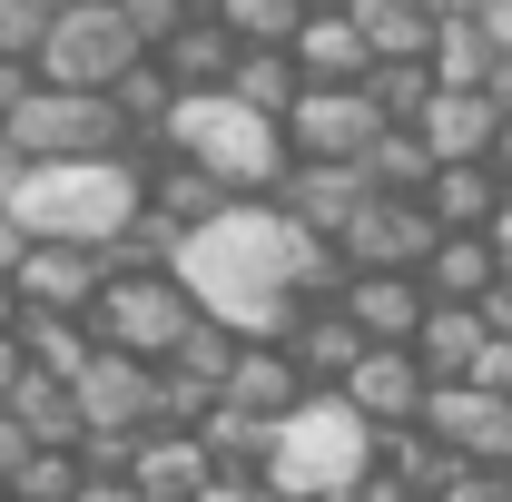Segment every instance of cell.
Segmentation results:
<instances>
[{"label":"cell","mask_w":512,"mask_h":502,"mask_svg":"<svg viewBox=\"0 0 512 502\" xmlns=\"http://www.w3.org/2000/svg\"><path fill=\"white\" fill-rule=\"evenodd\" d=\"M0 207L30 237L99 247V237H119L128 217L148 207V168H138V148H119V158H30V168L0 178Z\"/></svg>","instance_id":"6da1fadb"},{"label":"cell","mask_w":512,"mask_h":502,"mask_svg":"<svg viewBox=\"0 0 512 502\" xmlns=\"http://www.w3.org/2000/svg\"><path fill=\"white\" fill-rule=\"evenodd\" d=\"M168 148L197 158V168H217L237 197H276V188H286V168H296L286 119L247 109L237 89H188V99H178V119H168Z\"/></svg>","instance_id":"7a4b0ae2"},{"label":"cell","mask_w":512,"mask_h":502,"mask_svg":"<svg viewBox=\"0 0 512 502\" xmlns=\"http://www.w3.org/2000/svg\"><path fill=\"white\" fill-rule=\"evenodd\" d=\"M375 453H384V434L345 404V394H306V404L276 424L266 483H276V502H325V493H345V483H365Z\"/></svg>","instance_id":"3957f363"},{"label":"cell","mask_w":512,"mask_h":502,"mask_svg":"<svg viewBox=\"0 0 512 502\" xmlns=\"http://www.w3.org/2000/svg\"><path fill=\"white\" fill-rule=\"evenodd\" d=\"M0 109H10L20 168H30V158H119V148H138V128L119 119L109 89H60V79H40V69H20V89H10Z\"/></svg>","instance_id":"277c9868"},{"label":"cell","mask_w":512,"mask_h":502,"mask_svg":"<svg viewBox=\"0 0 512 502\" xmlns=\"http://www.w3.org/2000/svg\"><path fill=\"white\" fill-rule=\"evenodd\" d=\"M197 315H207V296H197L188 276L168 266V276H109V296L89 306V325H99V345L168 365V355L188 345V325H197Z\"/></svg>","instance_id":"5b68a950"},{"label":"cell","mask_w":512,"mask_h":502,"mask_svg":"<svg viewBox=\"0 0 512 502\" xmlns=\"http://www.w3.org/2000/svg\"><path fill=\"white\" fill-rule=\"evenodd\" d=\"M138 60H148L138 20H128L119 0H89V10H60V30L40 50V79H60V89H119Z\"/></svg>","instance_id":"8992f818"},{"label":"cell","mask_w":512,"mask_h":502,"mask_svg":"<svg viewBox=\"0 0 512 502\" xmlns=\"http://www.w3.org/2000/svg\"><path fill=\"white\" fill-rule=\"evenodd\" d=\"M79 414H89V434H99V443H138V434H158V424H168V365L99 345V355L79 365Z\"/></svg>","instance_id":"52a82bcc"},{"label":"cell","mask_w":512,"mask_h":502,"mask_svg":"<svg viewBox=\"0 0 512 502\" xmlns=\"http://www.w3.org/2000/svg\"><path fill=\"white\" fill-rule=\"evenodd\" d=\"M453 227L444 217H434V207H424V197H365V207H355V217H345V237H335V247H345V266H355V276H424V256L444 247Z\"/></svg>","instance_id":"ba28073f"},{"label":"cell","mask_w":512,"mask_h":502,"mask_svg":"<svg viewBox=\"0 0 512 502\" xmlns=\"http://www.w3.org/2000/svg\"><path fill=\"white\" fill-rule=\"evenodd\" d=\"M384 109H375V89L365 79H306V99H296V119H286V148L296 158H355L365 168V148L384 138Z\"/></svg>","instance_id":"9c48e42d"},{"label":"cell","mask_w":512,"mask_h":502,"mask_svg":"<svg viewBox=\"0 0 512 502\" xmlns=\"http://www.w3.org/2000/svg\"><path fill=\"white\" fill-rule=\"evenodd\" d=\"M335 394H345L375 434H404V424H424V404H434V365H424L414 345H375V355L335 384Z\"/></svg>","instance_id":"30bf717a"},{"label":"cell","mask_w":512,"mask_h":502,"mask_svg":"<svg viewBox=\"0 0 512 502\" xmlns=\"http://www.w3.org/2000/svg\"><path fill=\"white\" fill-rule=\"evenodd\" d=\"M109 296V256L99 247H69V237H40L30 266H20V306L30 315H89Z\"/></svg>","instance_id":"8fae6325"},{"label":"cell","mask_w":512,"mask_h":502,"mask_svg":"<svg viewBox=\"0 0 512 502\" xmlns=\"http://www.w3.org/2000/svg\"><path fill=\"white\" fill-rule=\"evenodd\" d=\"M138 168H148V207H158V217H178L188 237H197V227H217V217L237 207V188H227L217 168H197V158H178L168 138H138Z\"/></svg>","instance_id":"7c38bea8"},{"label":"cell","mask_w":512,"mask_h":502,"mask_svg":"<svg viewBox=\"0 0 512 502\" xmlns=\"http://www.w3.org/2000/svg\"><path fill=\"white\" fill-rule=\"evenodd\" d=\"M424 434H444L453 453H473V463H503L512 453V394L493 384H434V404H424Z\"/></svg>","instance_id":"4fadbf2b"},{"label":"cell","mask_w":512,"mask_h":502,"mask_svg":"<svg viewBox=\"0 0 512 502\" xmlns=\"http://www.w3.org/2000/svg\"><path fill=\"white\" fill-rule=\"evenodd\" d=\"M286 355L306 365V384H316V394H335V384H345L355 365H365V355H375V335L345 315V296H306L296 335H286Z\"/></svg>","instance_id":"5bb4252c"},{"label":"cell","mask_w":512,"mask_h":502,"mask_svg":"<svg viewBox=\"0 0 512 502\" xmlns=\"http://www.w3.org/2000/svg\"><path fill=\"white\" fill-rule=\"evenodd\" d=\"M375 197V178L355 168V158H296L286 168V188H276V207L296 217V227H316V237H345V217Z\"/></svg>","instance_id":"9a60e30c"},{"label":"cell","mask_w":512,"mask_h":502,"mask_svg":"<svg viewBox=\"0 0 512 502\" xmlns=\"http://www.w3.org/2000/svg\"><path fill=\"white\" fill-rule=\"evenodd\" d=\"M128 483L148 502H197L217 483V453H207V434H188V424H158V434H138V453H128Z\"/></svg>","instance_id":"2e32d148"},{"label":"cell","mask_w":512,"mask_h":502,"mask_svg":"<svg viewBox=\"0 0 512 502\" xmlns=\"http://www.w3.org/2000/svg\"><path fill=\"white\" fill-rule=\"evenodd\" d=\"M345 315L375 335V345H414L424 335V315H434V286L424 276H345Z\"/></svg>","instance_id":"e0dca14e"},{"label":"cell","mask_w":512,"mask_h":502,"mask_svg":"<svg viewBox=\"0 0 512 502\" xmlns=\"http://www.w3.org/2000/svg\"><path fill=\"white\" fill-rule=\"evenodd\" d=\"M503 276H512V266H503V247H493L483 227H453L444 247L424 256V286H434V306H483Z\"/></svg>","instance_id":"ac0fdd59"},{"label":"cell","mask_w":512,"mask_h":502,"mask_svg":"<svg viewBox=\"0 0 512 502\" xmlns=\"http://www.w3.org/2000/svg\"><path fill=\"white\" fill-rule=\"evenodd\" d=\"M493 138H503V99L493 89H434V109H424V148L434 158H493Z\"/></svg>","instance_id":"d6986e66"},{"label":"cell","mask_w":512,"mask_h":502,"mask_svg":"<svg viewBox=\"0 0 512 502\" xmlns=\"http://www.w3.org/2000/svg\"><path fill=\"white\" fill-rule=\"evenodd\" d=\"M355 10V30L375 40V60H434V40H444V0H345Z\"/></svg>","instance_id":"ffe728a7"},{"label":"cell","mask_w":512,"mask_h":502,"mask_svg":"<svg viewBox=\"0 0 512 502\" xmlns=\"http://www.w3.org/2000/svg\"><path fill=\"white\" fill-rule=\"evenodd\" d=\"M306 394H316V384H306V365H296L286 345H247L237 375H227V404H247V414H266V424H286Z\"/></svg>","instance_id":"44dd1931"},{"label":"cell","mask_w":512,"mask_h":502,"mask_svg":"<svg viewBox=\"0 0 512 502\" xmlns=\"http://www.w3.org/2000/svg\"><path fill=\"white\" fill-rule=\"evenodd\" d=\"M296 69H306V79H365V69H375V40L355 30V10H306Z\"/></svg>","instance_id":"7402d4cb"},{"label":"cell","mask_w":512,"mask_h":502,"mask_svg":"<svg viewBox=\"0 0 512 502\" xmlns=\"http://www.w3.org/2000/svg\"><path fill=\"white\" fill-rule=\"evenodd\" d=\"M503 188H512V178L493 168V158H444V168H434V188H424V207H434L444 227H493Z\"/></svg>","instance_id":"603a6c76"},{"label":"cell","mask_w":512,"mask_h":502,"mask_svg":"<svg viewBox=\"0 0 512 502\" xmlns=\"http://www.w3.org/2000/svg\"><path fill=\"white\" fill-rule=\"evenodd\" d=\"M158 60L178 69V89H227L247 50H237V30H227L217 10H197V20H188V30H178V40H168V50H158Z\"/></svg>","instance_id":"cb8c5ba5"},{"label":"cell","mask_w":512,"mask_h":502,"mask_svg":"<svg viewBox=\"0 0 512 502\" xmlns=\"http://www.w3.org/2000/svg\"><path fill=\"white\" fill-rule=\"evenodd\" d=\"M483 345H493L483 306H434V315H424V335H414V355L434 365V384H463L473 365H483Z\"/></svg>","instance_id":"d4e9b609"},{"label":"cell","mask_w":512,"mask_h":502,"mask_svg":"<svg viewBox=\"0 0 512 502\" xmlns=\"http://www.w3.org/2000/svg\"><path fill=\"white\" fill-rule=\"evenodd\" d=\"M10 414L40 443H89V414H79V384L69 375H40V365H30V375L10 384Z\"/></svg>","instance_id":"484cf974"},{"label":"cell","mask_w":512,"mask_h":502,"mask_svg":"<svg viewBox=\"0 0 512 502\" xmlns=\"http://www.w3.org/2000/svg\"><path fill=\"white\" fill-rule=\"evenodd\" d=\"M178 247H188V227H178V217H158V207H138L119 237H99L109 276H168V266H178Z\"/></svg>","instance_id":"4316f807"},{"label":"cell","mask_w":512,"mask_h":502,"mask_svg":"<svg viewBox=\"0 0 512 502\" xmlns=\"http://www.w3.org/2000/svg\"><path fill=\"white\" fill-rule=\"evenodd\" d=\"M375 463H384V473H404V483H414L424 502H444V483L463 473V463H473V453H453L444 434H424V424H404V434H384V453H375Z\"/></svg>","instance_id":"83f0119b"},{"label":"cell","mask_w":512,"mask_h":502,"mask_svg":"<svg viewBox=\"0 0 512 502\" xmlns=\"http://www.w3.org/2000/svg\"><path fill=\"white\" fill-rule=\"evenodd\" d=\"M20 355H30L40 375L79 384V365L99 355V325H89V315H20Z\"/></svg>","instance_id":"f1b7e54d"},{"label":"cell","mask_w":512,"mask_h":502,"mask_svg":"<svg viewBox=\"0 0 512 502\" xmlns=\"http://www.w3.org/2000/svg\"><path fill=\"white\" fill-rule=\"evenodd\" d=\"M109 99H119V119L138 128V138H168V119H178V99H188V89H178V69H168L158 50H148V60L128 69V79L109 89Z\"/></svg>","instance_id":"f546056e"},{"label":"cell","mask_w":512,"mask_h":502,"mask_svg":"<svg viewBox=\"0 0 512 502\" xmlns=\"http://www.w3.org/2000/svg\"><path fill=\"white\" fill-rule=\"evenodd\" d=\"M434 168H444V158L424 148V128H384L375 148H365V178H375L384 197H424V188H434Z\"/></svg>","instance_id":"4dcf8cb0"},{"label":"cell","mask_w":512,"mask_h":502,"mask_svg":"<svg viewBox=\"0 0 512 502\" xmlns=\"http://www.w3.org/2000/svg\"><path fill=\"white\" fill-rule=\"evenodd\" d=\"M227 89H237L247 109H266V119H296V99H306V69H296V50H247Z\"/></svg>","instance_id":"1f68e13d"},{"label":"cell","mask_w":512,"mask_h":502,"mask_svg":"<svg viewBox=\"0 0 512 502\" xmlns=\"http://www.w3.org/2000/svg\"><path fill=\"white\" fill-rule=\"evenodd\" d=\"M365 89H375V109L394 128H424V109H434L444 79H434V60H375V69H365Z\"/></svg>","instance_id":"d6a6232c"},{"label":"cell","mask_w":512,"mask_h":502,"mask_svg":"<svg viewBox=\"0 0 512 502\" xmlns=\"http://www.w3.org/2000/svg\"><path fill=\"white\" fill-rule=\"evenodd\" d=\"M217 20L237 30V50H296L306 0H217Z\"/></svg>","instance_id":"836d02e7"},{"label":"cell","mask_w":512,"mask_h":502,"mask_svg":"<svg viewBox=\"0 0 512 502\" xmlns=\"http://www.w3.org/2000/svg\"><path fill=\"white\" fill-rule=\"evenodd\" d=\"M434 79H444V89H493V30H483V20H444Z\"/></svg>","instance_id":"e575fe53"},{"label":"cell","mask_w":512,"mask_h":502,"mask_svg":"<svg viewBox=\"0 0 512 502\" xmlns=\"http://www.w3.org/2000/svg\"><path fill=\"white\" fill-rule=\"evenodd\" d=\"M50 30H60V0H0V60L10 69H40Z\"/></svg>","instance_id":"d590c367"},{"label":"cell","mask_w":512,"mask_h":502,"mask_svg":"<svg viewBox=\"0 0 512 502\" xmlns=\"http://www.w3.org/2000/svg\"><path fill=\"white\" fill-rule=\"evenodd\" d=\"M444 502H512V463H463L444 483Z\"/></svg>","instance_id":"8d00e7d4"},{"label":"cell","mask_w":512,"mask_h":502,"mask_svg":"<svg viewBox=\"0 0 512 502\" xmlns=\"http://www.w3.org/2000/svg\"><path fill=\"white\" fill-rule=\"evenodd\" d=\"M30 453H40V434H30V424H20V414L0 404V493H10V483L30 473Z\"/></svg>","instance_id":"74e56055"},{"label":"cell","mask_w":512,"mask_h":502,"mask_svg":"<svg viewBox=\"0 0 512 502\" xmlns=\"http://www.w3.org/2000/svg\"><path fill=\"white\" fill-rule=\"evenodd\" d=\"M197 502H276V483H266V473H217Z\"/></svg>","instance_id":"f35d334b"},{"label":"cell","mask_w":512,"mask_h":502,"mask_svg":"<svg viewBox=\"0 0 512 502\" xmlns=\"http://www.w3.org/2000/svg\"><path fill=\"white\" fill-rule=\"evenodd\" d=\"M30 247H40V237H30V227L0 207V276H20V266H30Z\"/></svg>","instance_id":"ab89813d"},{"label":"cell","mask_w":512,"mask_h":502,"mask_svg":"<svg viewBox=\"0 0 512 502\" xmlns=\"http://www.w3.org/2000/svg\"><path fill=\"white\" fill-rule=\"evenodd\" d=\"M79 502H148V493H138L128 473H89V493H79Z\"/></svg>","instance_id":"60d3db41"},{"label":"cell","mask_w":512,"mask_h":502,"mask_svg":"<svg viewBox=\"0 0 512 502\" xmlns=\"http://www.w3.org/2000/svg\"><path fill=\"white\" fill-rule=\"evenodd\" d=\"M483 325H493V335H503V345H512V276H503V286H493V296H483Z\"/></svg>","instance_id":"b9f144b4"},{"label":"cell","mask_w":512,"mask_h":502,"mask_svg":"<svg viewBox=\"0 0 512 502\" xmlns=\"http://www.w3.org/2000/svg\"><path fill=\"white\" fill-rule=\"evenodd\" d=\"M493 247H503V266H512V188H503V207H493V227H483Z\"/></svg>","instance_id":"7bdbcfd3"},{"label":"cell","mask_w":512,"mask_h":502,"mask_svg":"<svg viewBox=\"0 0 512 502\" xmlns=\"http://www.w3.org/2000/svg\"><path fill=\"white\" fill-rule=\"evenodd\" d=\"M493 168L512 178V109H503V138H493Z\"/></svg>","instance_id":"ee69618b"},{"label":"cell","mask_w":512,"mask_h":502,"mask_svg":"<svg viewBox=\"0 0 512 502\" xmlns=\"http://www.w3.org/2000/svg\"><path fill=\"white\" fill-rule=\"evenodd\" d=\"M444 10H453V20H483V10H493V0H444Z\"/></svg>","instance_id":"f6af8a7d"},{"label":"cell","mask_w":512,"mask_h":502,"mask_svg":"<svg viewBox=\"0 0 512 502\" xmlns=\"http://www.w3.org/2000/svg\"><path fill=\"white\" fill-rule=\"evenodd\" d=\"M10 89H20V69H10V60H0V99H10Z\"/></svg>","instance_id":"bcb514c9"},{"label":"cell","mask_w":512,"mask_h":502,"mask_svg":"<svg viewBox=\"0 0 512 502\" xmlns=\"http://www.w3.org/2000/svg\"><path fill=\"white\" fill-rule=\"evenodd\" d=\"M306 10H345V0H306Z\"/></svg>","instance_id":"7dc6e473"},{"label":"cell","mask_w":512,"mask_h":502,"mask_svg":"<svg viewBox=\"0 0 512 502\" xmlns=\"http://www.w3.org/2000/svg\"><path fill=\"white\" fill-rule=\"evenodd\" d=\"M60 10H89V0H60Z\"/></svg>","instance_id":"c3c4849f"},{"label":"cell","mask_w":512,"mask_h":502,"mask_svg":"<svg viewBox=\"0 0 512 502\" xmlns=\"http://www.w3.org/2000/svg\"><path fill=\"white\" fill-rule=\"evenodd\" d=\"M197 10H217V0H197Z\"/></svg>","instance_id":"681fc988"},{"label":"cell","mask_w":512,"mask_h":502,"mask_svg":"<svg viewBox=\"0 0 512 502\" xmlns=\"http://www.w3.org/2000/svg\"><path fill=\"white\" fill-rule=\"evenodd\" d=\"M503 463H512V453H503Z\"/></svg>","instance_id":"f907efd6"}]
</instances>
